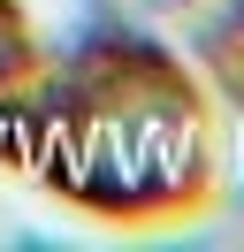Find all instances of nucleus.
<instances>
[{
	"mask_svg": "<svg viewBox=\"0 0 244 252\" xmlns=\"http://www.w3.org/2000/svg\"><path fill=\"white\" fill-rule=\"evenodd\" d=\"M191 38H229V46H244V0H214L206 16L191 23Z\"/></svg>",
	"mask_w": 244,
	"mask_h": 252,
	"instance_id": "20e7f679",
	"label": "nucleus"
},
{
	"mask_svg": "<svg viewBox=\"0 0 244 252\" xmlns=\"http://www.w3.org/2000/svg\"><path fill=\"white\" fill-rule=\"evenodd\" d=\"M214 0H84L92 23H130V31H176V23H198Z\"/></svg>",
	"mask_w": 244,
	"mask_h": 252,
	"instance_id": "f03ea898",
	"label": "nucleus"
},
{
	"mask_svg": "<svg viewBox=\"0 0 244 252\" xmlns=\"http://www.w3.org/2000/svg\"><path fill=\"white\" fill-rule=\"evenodd\" d=\"M38 69V46H30V23L15 0H0V92H15V84Z\"/></svg>",
	"mask_w": 244,
	"mask_h": 252,
	"instance_id": "7ed1b4c3",
	"label": "nucleus"
},
{
	"mask_svg": "<svg viewBox=\"0 0 244 252\" xmlns=\"http://www.w3.org/2000/svg\"><path fill=\"white\" fill-rule=\"evenodd\" d=\"M15 160L107 221H160L214 191V92L168 31L92 23L15 84Z\"/></svg>",
	"mask_w": 244,
	"mask_h": 252,
	"instance_id": "f257e3e1",
	"label": "nucleus"
}]
</instances>
